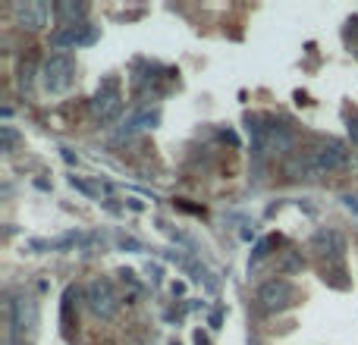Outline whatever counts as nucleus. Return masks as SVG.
Instances as JSON below:
<instances>
[{"mask_svg": "<svg viewBox=\"0 0 358 345\" xmlns=\"http://www.w3.org/2000/svg\"><path fill=\"white\" fill-rule=\"evenodd\" d=\"M76 82V60L69 54H50L41 66V85L48 94H66Z\"/></svg>", "mask_w": 358, "mask_h": 345, "instance_id": "nucleus-1", "label": "nucleus"}, {"mask_svg": "<svg viewBox=\"0 0 358 345\" xmlns=\"http://www.w3.org/2000/svg\"><path fill=\"white\" fill-rule=\"evenodd\" d=\"M123 110V91H120V79L117 75H107L104 82L98 85L92 98V113L98 123H113Z\"/></svg>", "mask_w": 358, "mask_h": 345, "instance_id": "nucleus-2", "label": "nucleus"}, {"mask_svg": "<svg viewBox=\"0 0 358 345\" xmlns=\"http://www.w3.org/2000/svg\"><path fill=\"white\" fill-rule=\"evenodd\" d=\"M120 295L117 289H113V283L107 277H94L92 283H88V308H92L94 317H101V321H113L120 311Z\"/></svg>", "mask_w": 358, "mask_h": 345, "instance_id": "nucleus-3", "label": "nucleus"}, {"mask_svg": "<svg viewBox=\"0 0 358 345\" xmlns=\"http://www.w3.org/2000/svg\"><path fill=\"white\" fill-rule=\"evenodd\" d=\"M349 161V151L343 148L340 142H327L321 145L317 151H311L308 161H305V172H330V170H340L346 167Z\"/></svg>", "mask_w": 358, "mask_h": 345, "instance_id": "nucleus-4", "label": "nucleus"}, {"mask_svg": "<svg viewBox=\"0 0 358 345\" xmlns=\"http://www.w3.org/2000/svg\"><path fill=\"white\" fill-rule=\"evenodd\" d=\"M38 327V302L29 295H16L10 302V330L13 336L22 333H35Z\"/></svg>", "mask_w": 358, "mask_h": 345, "instance_id": "nucleus-5", "label": "nucleus"}, {"mask_svg": "<svg viewBox=\"0 0 358 345\" xmlns=\"http://www.w3.org/2000/svg\"><path fill=\"white\" fill-rule=\"evenodd\" d=\"M292 298H296V289H292L286 279H271V283H264L258 289V304H261V311H267V314L283 311L286 304H292Z\"/></svg>", "mask_w": 358, "mask_h": 345, "instance_id": "nucleus-6", "label": "nucleus"}, {"mask_svg": "<svg viewBox=\"0 0 358 345\" xmlns=\"http://www.w3.org/2000/svg\"><path fill=\"white\" fill-rule=\"evenodd\" d=\"M98 41V29H92L88 22H76V25H63L50 35L54 47H85V44Z\"/></svg>", "mask_w": 358, "mask_h": 345, "instance_id": "nucleus-7", "label": "nucleus"}, {"mask_svg": "<svg viewBox=\"0 0 358 345\" xmlns=\"http://www.w3.org/2000/svg\"><path fill=\"white\" fill-rule=\"evenodd\" d=\"M48 13H50V6L44 3V0H25V3L13 6V16H16V22L22 25V29H29V31L41 29V25L48 22Z\"/></svg>", "mask_w": 358, "mask_h": 345, "instance_id": "nucleus-8", "label": "nucleus"}, {"mask_svg": "<svg viewBox=\"0 0 358 345\" xmlns=\"http://www.w3.org/2000/svg\"><path fill=\"white\" fill-rule=\"evenodd\" d=\"M311 248H315L317 254H324V258H340V254L346 251V239H343L336 229H317V233L311 235Z\"/></svg>", "mask_w": 358, "mask_h": 345, "instance_id": "nucleus-9", "label": "nucleus"}, {"mask_svg": "<svg viewBox=\"0 0 358 345\" xmlns=\"http://www.w3.org/2000/svg\"><path fill=\"white\" fill-rule=\"evenodd\" d=\"M54 13H57V19H60L63 25H76V22H82V16L88 13V6L85 3H69V0H60V3L54 6Z\"/></svg>", "mask_w": 358, "mask_h": 345, "instance_id": "nucleus-10", "label": "nucleus"}, {"mask_svg": "<svg viewBox=\"0 0 358 345\" xmlns=\"http://www.w3.org/2000/svg\"><path fill=\"white\" fill-rule=\"evenodd\" d=\"M157 119H161V113L157 110H142L136 113V117H129L123 123V132H138V129H148V126H155Z\"/></svg>", "mask_w": 358, "mask_h": 345, "instance_id": "nucleus-11", "label": "nucleus"}, {"mask_svg": "<svg viewBox=\"0 0 358 345\" xmlns=\"http://www.w3.org/2000/svg\"><path fill=\"white\" fill-rule=\"evenodd\" d=\"M3 151H10L13 148V142H16V132H13V126H3Z\"/></svg>", "mask_w": 358, "mask_h": 345, "instance_id": "nucleus-12", "label": "nucleus"}]
</instances>
